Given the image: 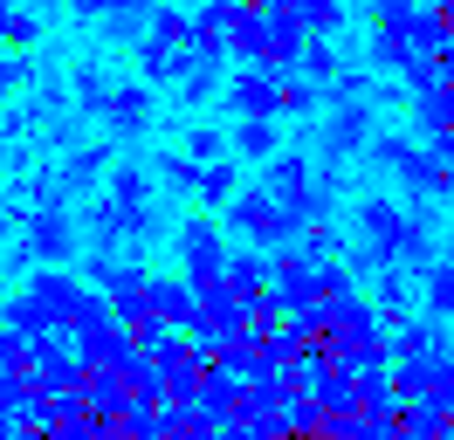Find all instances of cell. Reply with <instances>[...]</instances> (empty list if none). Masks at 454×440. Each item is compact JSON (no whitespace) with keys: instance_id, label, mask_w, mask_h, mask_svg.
<instances>
[{"instance_id":"6da1fadb","label":"cell","mask_w":454,"mask_h":440,"mask_svg":"<svg viewBox=\"0 0 454 440\" xmlns=\"http://www.w3.org/2000/svg\"><path fill=\"white\" fill-rule=\"evenodd\" d=\"M358 241H365V269H386V262H399V269H406V262L427 269V262H441L427 220L406 214V207L386 200V192H365V200H358Z\"/></svg>"},{"instance_id":"7a4b0ae2","label":"cell","mask_w":454,"mask_h":440,"mask_svg":"<svg viewBox=\"0 0 454 440\" xmlns=\"http://www.w3.org/2000/svg\"><path fill=\"white\" fill-rule=\"evenodd\" d=\"M83 282L76 275H62V269H42L28 275V289L0 310V324H14V330H28V337H62V330H76V310H83Z\"/></svg>"},{"instance_id":"3957f363","label":"cell","mask_w":454,"mask_h":440,"mask_svg":"<svg viewBox=\"0 0 454 440\" xmlns=\"http://www.w3.org/2000/svg\"><path fill=\"white\" fill-rule=\"evenodd\" d=\"M227 220H234L241 241H255V248H289L296 234H303L296 207H289L276 186H241V192H234V207H227Z\"/></svg>"},{"instance_id":"277c9868","label":"cell","mask_w":454,"mask_h":440,"mask_svg":"<svg viewBox=\"0 0 454 440\" xmlns=\"http://www.w3.org/2000/svg\"><path fill=\"white\" fill-rule=\"evenodd\" d=\"M276 296H283V310L296 317V324L324 317V302H331V289H324V262H310L303 248H276Z\"/></svg>"},{"instance_id":"5b68a950","label":"cell","mask_w":454,"mask_h":440,"mask_svg":"<svg viewBox=\"0 0 454 440\" xmlns=\"http://www.w3.org/2000/svg\"><path fill=\"white\" fill-rule=\"evenodd\" d=\"M179 262H186V282H193L200 296L221 289L227 262H234V248L221 241V220H186V227H179Z\"/></svg>"},{"instance_id":"8992f818","label":"cell","mask_w":454,"mask_h":440,"mask_svg":"<svg viewBox=\"0 0 454 440\" xmlns=\"http://www.w3.org/2000/svg\"><path fill=\"white\" fill-rule=\"evenodd\" d=\"M221 104L234 110V117H283V76L262 69V62H241V69L221 82Z\"/></svg>"},{"instance_id":"52a82bcc","label":"cell","mask_w":454,"mask_h":440,"mask_svg":"<svg viewBox=\"0 0 454 440\" xmlns=\"http://www.w3.org/2000/svg\"><path fill=\"white\" fill-rule=\"evenodd\" d=\"M21 255L28 262H42V269H62L69 255H76V220L62 214L56 200H42L28 214V234H21Z\"/></svg>"},{"instance_id":"ba28073f","label":"cell","mask_w":454,"mask_h":440,"mask_svg":"<svg viewBox=\"0 0 454 440\" xmlns=\"http://www.w3.org/2000/svg\"><path fill=\"white\" fill-rule=\"evenodd\" d=\"M138 351V330L124 324V317H104V324L76 330V358H83V372H111L124 358Z\"/></svg>"},{"instance_id":"9c48e42d","label":"cell","mask_w":454,"mask_h":440,"mask_svg":"<svg viewBox=\"0 0 454 440\" xmlns=\"http://www.w3.org/2000/svg\"><path fill=\"white\" fill-rule=\"evenodd\" d=\"M90 372H83V358H76V344L62 351L56 337H35V358H28V385L35 392H76Z\"/></svg>"},{"instance_id":"30bf717a","label":"cell","mask_w":454,"mask_h":440,"mask_svg":"<svg viewBox=\"0 0 454 440\" xmlns=\"http://www.w3.org/2000/svg\"><path fill=\"white\" fill-rule=\"evenodd\" d=\"M365 145H372V110H365V97H344L331 110V124H324V159H351Z\"/></svg>"},{"instance_id":"8fae6325","label":"cell","mask_w":454,"mask_h":440,"mask_svg":"<svg viewBox=\"0 0 454 440\" xmlns=\"http://www.w3.org/2000/svg\"><path fill=\"white\" fill-rule=\"evenodd\" d=\"M193 55H200V49H186V42L145 35V42H138V69H145V82H179L186 69H193Z\"/></svg>"},{"instance_id":"7c38bea8","label":"cell","mask_w":454,"mask_h":440,"mask_svg":"<svg viewBox=\"0 0 454 440\" xmlns=\"http://www.w3.org/2000/svg\"><path fill=\"white\" fill-rule=\"evenodd\" d=\"M234 7H241V0H207V7L193 14V49L200 55H221V62L234 55L227 49V42H234Z\"/></svg>"},{"instance_id":"4fadbf2b","label":"cell","mask_w":454,"mask_h":440,"mask_svg":"<svg viewBox=\"0 0 454 440\" xmlns=\"http://www.w3.org/2000/svg\"><path fill=\"white\" fill-rule=\"evenodd\" d=\"M434 351H448V317L427 310L420 324H399L393 330V365H399V358H434Z\"/></svg>"},{"instance_id":"5bb4252c","label":"cell","mask_w":454,"mask_h":440,"mask_svg":"<svg viewBox=\"0 0 454 440\" xmlns=\"http://www.w3.org/2000/svg\"><path fill=\"white\" fill-rule=\"evenodd\" d=\"M227 49H234V62H262V55H269V7H248V0H241V7H234V42H227Z\"/></svg>"},{"instance_id":"9a60e30c","label":"cell","mask_w":454,"mask_h":440,"mask_svg":"<svg viewBox=\"0 0 454 440\" xmlns=\"http://www.w3.org/2000/svg\"><path fill=\"white\" fill-rule=\"evenodd\" d=\"M104 117H111V131H124V138L145 131V124H152V90H145V82H117Z\"/></svg>"},{"instance_id":"2e32d148","label":"cell","mask_w":454,"mask_h":440,"mask_svg":"<svg viewBox=\"0 0 454 440\" xmlns=\"http://www.w3.org/2000/svg\"><path fill=\"white\" fill-rule=\"evenodd\" d=\"M413 124H420V138L454 131V82H434V90L413 97Z\"/></svg>"},{"instance_id":"e0dca14e","label":"cell","mask_w":454,"mask_h":440,"mask_svg":"<svg viewBox=\"0 0 454 440\" xmlns=\"http://www.w3.org/2000/svg\"><path fill=\"white\" fill-rule=\"evenodd\" d=\"M420 302L434 310V317H448V324H454V255H441V262H427V269H420Z\"/></svg>"},{"instance_id":"ac0fdd59","label":"cell","mask_w":454,"mask_h":440,"mask_svg":"<svg viewBox=\"0 0 454 440\" xmlns=\"http://www.w3.org/2000/svg\"><path fill=\"white\" fill-rule=\"evenodd\" d=\"M234 152H241V159H276V152H283L276 117H241V124H234Z\"/></svg>"},{"instance_id":"d6986e66","label":"cell","mask_w":454,"mask_h":440,"mask_svg":"<svg viewBox=\"0 0 454 440\" xmlns=\"http://www.w3.org/2000/svg\"><path fill=\"white\" fill-rule=\"evenodd\" d=\"M406 62H413V35L406 28H372V69H399L406 76Z\"/></svg>"},{"instance_id":"ffe728a7","label":"cell","mask_w":454,"mask_h":440,"mask_svg":"<svg viewBox=\"0 0 454 440\" xmlns=\"http://www.w3.org/2000/svg\"><path fill=\"white\" fill-rule=\"evenodd\" d=\"M234 192H241V165L207 159V172H200V200H207V207H234Z\"/></svg>"},{"instance_id":"44dd1931","label":"cell","mask_w":454,"mask_h":440,"mask_svg":"<svg viewBox=\"0 0 454 440\" xmlns=\"http://www.w3.org/2000/svg\"><path fill=\"white\" fill-rule=\"evenodd\" d=\"M310 110H324V82H310L303 69H289L283 76V117H310Z\"/></svg>"},{"instance_id":"7402d4cb","label":"cell","mask_w":454,"mask_h":440,"mask_svg":"<svg viewBox=\"0 0 454 440\" xmlns=\"http://www.w3.org/2000/svg\"><path fill=\"white\" fill-rule=\"evenodd\" d=\"M35 35H42V21H35L28 7H14V0H0V49H28Z\"/></svg>"},{"instance_id":"603a6c76","label":"cell","mask_w":454,"mask_h":440,"mask_svg":"<svg viewBox=\"0 0 454 440\" xmlns=\"http://www.w3.org/2000/svg\"><path fill=\"white\" fill-rule=\"evenodd\" d=\"M303 76H310V82H338L344 76V55L331 49V35H310V49H303Z\"/></svg>"},{"instance_id":"cb8c5ba5","label":"cell","mask_w":454,"mask_h":440,"mask_svg":"<svg viewBox=\"0 0 454 440\" xmlns=\"http://www.w3.org/2000/svg\"><path fill=\"white\" fill-rule=\"evenodd\" d=\"M152 165H159V179H166V186H179V192H200V172H207L193 152H166V159H152Z\"/></svg>"},{"instance_id":"d4e9b609","label":"cell","mask_w":454,"mask_h":440,"mask_svg":"<svg viewBox=\"0 0 454 440\" xmlns=\"http://www.w3.org/2000/svg\"><path fill=\"white\" fill-rule=\"evenodd\" d=\"M179 90H186V104L214 97V90H221V55H193V69L179 76Z\"/></svg>"},{"instance_id":"484cf974","label":"cell","mask_w":454,"mask_h":440,"mask_svg":"<svg viewBox=\"0 0 454 440\" xmlns=\"http://www.w3.org/2000/svg\"><path fill=\"white\" fill-rule=\"evenodd\" d=\"M111 200H124V207H138V214H145V200H152L145 165H117V172H111Z\"/></svg>"},{"instance_id":"4316f807","label":"cell","mask_w":454,"mask_h":440,"mask_svg":"<svg viewBox=\"0 0 454 440\" xmlns=\"http://www.w3.org/2000/svg\"><path fill=\"white\" fill-rule=\"evenodd\" d=\"M104 165H111V145H83L76 159L62 165V186H90V179H97Z\"/></svg>"},{"instance_id":"83f0119b","label":"cell","mask_w":454,"mask_h":440,"mask_svg":"<svg viewBox=\"0 0 454 440\" xmlns=\"http://www.w3.org/2000/svg\"><path fill=\"white\" fill-rule=\"evenodd\" d=\"M296 248H303L310 262H338V227H331V220H303Z\"/></svg>"},{"instance_id":"f1b7e54d","label":"cell","mask_w":454,"mask_h":440,"mask_svg":"<svg viewBox=\"0 0 454 440\" xmlns=\"http://www.w3.org/2000/svg\"><path fill=\"white\" fill-rule=\"evenodd\" d=\"M434 0H372V28H413Z\"/></svg>"},{"instance_id":"f546056e","label":"cell","mask_w":454,"mask_h":440,"mask_svg":"<svg viewBox=\"0 0 454 440\" xmlns=\"http://www.w3.org/2000/svg\"><path fill=\"white\" fill-rule=\"evenodd\" d=\"M296 14H303L310 35H338L344 28V0H296Z\"/></svg>"},{"instance_id":"4dcf8cb0","label":"cell","mask_w":454,"mask_h":440,"mask_svg":"<svg viewBox=\"0 0 454 440\" xmlns=\"http://www.w3.org/2000/svg\"><path fill=\"white\" fill-rule=\"evenodd\" d=\"M28 358H35V337L14 330V324H0V372H28Z\"/></svg>"},{"instance_id":"1f68e13d","label":"cell","mask_w":454,"mask_h":440,"mask_svg":"<svg viewBox=\"0 0 454 440\" xmlns=\"http://www.w3.org/2000/svg\"><path fill=\"white\" fill-rule=\"evenodd\" d=\"M76 104H83L90 117H104V110H111V82L97 76V69H76Z\"/></svg>"},{"instance_id":"d6a6232c","label":"cell","mask_w":454,"mask_h":440,"mask_svg":"<svg viewBox=\"0 0 454 440\" xmlns=\"http://www.w3.org/2000/svg\"><path fill=\"white\" fill-rule=\"evenodd\" d=\"M152 7H166V0H76V14H97V21H111V14H152Z\"/></svg>"},{"instance_id":"836d02e7","label":"cell","mask_w":454,"mask_h":440,"mask_svg":"<svg viewBox=\"0 0 454 440\" xmlns=\"http://www.w3.org/2000/svg\"><path fill=\"white\" fill-rule=\"evenodd\" d=\"M227 145H234V138H221V131H214V124H193V131H186V152H193L200 165H207V159H221Z\"/></svg>"},{"instance_id":"e575fe53","label":"cell","mask_w":454,"mask_h":440,"mask_svg":"<svg viewBox=\"0 0 454 440\" xmlns=\"http://www.w3.org/2000/svg\"><path fill=\"white\" fill-rule=\"evenodd\" d=\"M21 76H28V62H0V97H7V90H14Z\"/></svg>"},{"instance_id":"d590c367","label":"cell","mask_w":454,"mask_h":440,"mask_svg":"<svg viewBox=\"0 0 454 440\" xmlns=\"http://www.w3.org/2000/svg\"><path fill=\"white\" fill-rule=\"evenodd\" d=\"M427 145H434V159H441V165H454V131H441V138H427Z\"/></svg>"},{"instance_id":"8d00e7d4","label":"cell","mask_w":454,"mask_h":440,"mask_svg":"<svg viewBox=\"0 0 454 440\" xmlns=\"http://www.w3.org/2000/svg\"><path fill=\"white\" fill-rule=\"evenodd\" d=\"M262 7H289V14H296V0H262Z\"/></svg>"},{"instance_id":"74e56055","label":"cell","mask_w":454,"mask_h":440,"mask_svg":"<svg viewBox=\"0 0 454 440\" xmlns=\"http://www.w3.org/2000/svg\"><path fill=\"white\" fill-rule=\"evenodd\" d=\"M7 227H14V214H7V207H0V234H7Z\"/></svg>"},{"instance_id":"f35d334b","label":"cell","mask_w":454,"mask_h":440,"mask_svg":"<svg viewBox=\"0 0 454 440\" xmlns=\"http://www.w3.org/2000/svg\"><path fill=\"white\" fill-rule=\"evenodd\" d=\"M441 14H448V21H454V0H441Z\"/></svg>"},{"instance_id":"ab89813d","label":"cell","mask_w":454,"mask_h":440,"mask_svg":"<svg viewBox=\"0 0 454 440\" xmlns=\"http://www.w3.org/2000/svg\"><path fill=\"white\" fill-rule=\"evenodd\" d=\"M448 255H454V227H448Z\"/></svg>"},{"instance_id":"60d3db41","label":"cell","mask_w":454,"mask_h":440,"mask_svg":"<svg viewBox=\"0 0 454 440\" xmlns=\"http://www.w3.org/2000/svg\"><path fill=\"white\" fill-rule=\"evenodd\" d=\"M448 207H454V186H448Z\"/></svg>"}]
</instances>
